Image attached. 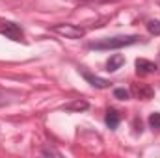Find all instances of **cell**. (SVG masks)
Here are the masks:
<instances>
[{
  "instance_id": "11",
  "label": "cell",
  "mask_w": 160,
  "mask_h": 158,
  "mask_svg": "<svg viewBox=\"0 0 160 158\" xmlns=\"http://www.w3.org/2000/svg\"><path fill=\"white\" fill-rule=\"evenodd\" d=\"M114 97L119 99V101H128V99H130V91L125 89V87H116V89H114Z\"/></svg>"
},
{
  "instance_id": "14",
  "label": "cell",
  "mask_w": 160,
  "mask_h": 158,
  "mask_svg": "<svg viewBox=\"0 0 160 158\" xmlns=\"http://www.w3.org/2000/svg\"><path fill=\"white\" fill-rule=\"evenodd\" d=\"M6 104H9V99L6 93H0V106H6Z\"/></svg>"
},
{
  "instance_id": "3",
  "label": "cell",
  "mask_w": 160,
  "mask_h": 158,
  "mask_svg": "<svg viewBox=\"0 0 160 158\" xmlns=\"http://www.w3.org/2000/svg\"><path fill=\"white\" fill-rule=\"evenodd\" d=\"M0 34L6 36L8 39H11V41H21L24 37L22 28L19 24L11 22V21H0Z\"/></svg>"
},
{
  "instance_id": "15",
  "label": "cell",
  "mask_w": 160,
  "mask_h": 158,
  "mask_svg": "<svg viewBox=\"0 0 160 158\" xmlns=\"http://www.w3.org/2000/svg\"><path fill=\"white\" fill-rule=\"evenodd\" d=\"M158 67H160V54H158Z\"/></svg>"
},
{
  "instance_id": "5",
  "label": "cell",
  "mask_w": 160,
  "mask_h": 158,
  "mask_svg": "<svg viewBox=\"0 0 160 158\" xmlns=\"http://www.w3.org/2000/svg\"><path fill=\"white\" fill-rule=\"evenodd\" d=\"M134 65H136V73H138L140 77L153 75V73L158 71V65H157L155 62H151V60H145V58H138Z\"/></svg>"
},
{
  "instance_id": "4",
  "label": "cell",
  "mask_w": 160,
  "mask_h": 158,
  "mask_svg": "<svg viewBox=\"0 0 160 158\" xmlns=\"http://www.w3.org/2000/svg\"><path fill=\"white\" fill-rule=\"evenodd\" d=\"M78 71H80V75L84 77V80H86L88 84H91L93 87H99V89H106V87H110V80L101 78V77H97V75H93V73L86 71L84 67H80Z\"/></svg>"
},
{
  "instance_id": "1",
  "label": "cell",
  "mask_w": 160,
  "mask_h": 158,
  "mask_svg": "<svg viewBox=\"0 0 160 158\" xmlns=\"http://www.w3.org/2000/svg\"><path fill=\"white\" fill-rule=\"evenodd\" d=\"M142 39H143L142 36H116V37H104V39L93 41L88 47L91 50H114V48H123V47L136 45Z\"/></svg>"
},
{
  "instance_id": "6",
  "label": "cell",
  "mask_w": 160,
  "mask_h": 158,
  "mask_svg": "<svg viewBox=\"0 0 160 158\" xmlns=\"http://www.w3.org/2000/svg\"><path fill=\"white\" fill-rule=\"evenodd\" d=\"M132 93H134L138 99H142V101H149V99H153V95H155V91H153L149 86H145V84H132Z\"/></svg>"
},
{
  "instance_id": "12",
  "label": "cell",
  "mask_w": 160,
  "mask_h": 158,
  "mask_svg": "<svg viewBox=\"0 0 160 158\" xmlns=\"http://www.w3.org/2000/svg\"><path fill=\"white\" fill-rule=\"evenodd\" d=\"M149 126L153 130H160V114L158 112H155V114L149 116Z\"/></svg>"
},
{
  "instance_id": "10",
  "label": "cell",
  "mask_w": 160,
  "mask_h": 158,
  "mask_svg": "<svg viewBox=\"0 0 160 158\" xmlns=\"http://www.w3.org/2000/svg\"><path fill=\"white\" fill-rule=\"evenodd\" d=\"M145 28H147V32H149L151 36H160V21H157V19L147 21Z\"/></svg>"
},
{
  "instance_id": "7",
  "label": "cell",
  "mask_w": 160,
  "mask_h": 158,
  "mask_svg": "<svg viewBox=\"0 0 160 158\" xmlns=\"http://www.w3.org/2000/svg\"><path fill=\"white\" fill-rule=\"evenodd\" d=\"M104 123H106V126H108L110 130H116V128L119 126V123H121V114L118 112V110H114V108L106 110V116H104Z\"/></svg>"
},
{
  "instance_id": "13",
  "label": "cell",
  "mask_w": 160,
  "mask_h": 158,
  "mask_svg": "<svg viewBox=\"0 0 160 158\" xmlns=\"http://www.w3.org/2000/svg\"><path fill=\"white\" fill-rule=\"evenodd\" d=\"M41 155H43V156H62V153L56 151V149H52V147H45V149H41Z\"/></svg>"
},
{
  "instance_id": "9",
  "label": "cell",
  "mask_w": 160,
  "mask_h": 158,
  "mask_svg": "<svg viewBox=\"0 0 160 158\" xmlns=\"http://www.w3.org/2000/svg\"><path fill=\"white\" fill-rule=\"evenodd\" d=\"M89 108V104H88V101H73V102H69V104H65L63 106V110L65 112H86Z\"/></svg>"
},
{
  "instance_id": "2",
  "label": "cell",
  "mask_w": 160,
  "mask_h": 158,
  "mask_svg": "<svg viewBox=\"0 0 160 158\" xmlns=\"http://www.w3.org/2000/svg\"><path fill=\"white\" fill-rule=\"evenodd\" d=\"M52 32H56V34H60V36H63L67 39H80V37L86 36V30L84 28H80L77 24H69V22L52 26Z\"/></svg>"
},
{
  "instance_id": "8",
  "label": "cell",
  "mask_w": 160,
  "mask_h": 158,
  "mask_svg": "<svg viewBox=\"0 0 160 158\" xmlns=\"http://www.w3.org/2000/svg\"><path fill=\"white\" fill-rule=\"evenodd\" d=\"M123 63H125V56H123V54H114V56H110L108 62H106V71H108V73H116Z\"/></svg>"
}]
</instances>
